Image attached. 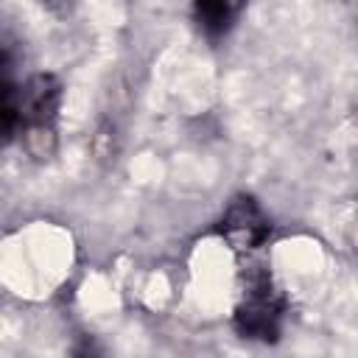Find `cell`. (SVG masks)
<instances>
[{
    "instance_id": "1",
    "label": "cell",
    "mask_w": 358,
    "mask_h": 358,
    "mask_svg": "<svg viewBox=\"0 0 358 358\" xmlns=\"http://www.w3.org/2000/svg\"><path fill=\"white\" fill-rule=\"evenodd\" d=\"M64 87L53 73H34L25 81L14 78L11 45L3 48V140H20L34 159H50L59 140V112Z\"/></svg>"
},
{
    "instance_id": "2",
    "label": "cell",
    "mask_w": 358,
    "mask_h": 358,
    "mask_svg": "<svg viewBox=\"0 0 358 358\" xmlns=\"http://www.w3.org/2000/svg\"><path fill=\"white\" fill-rule=\"evenodd\" d=\"M288 299L263 263H249L241 271V296L232 313V327L241 338L274 344L282 333Z\"/></svg>"
},
{
    "instance_id": "3",
    "label": "cell",
    "mask_w": 358,
    "mask_h": 358,
    "mask_svg": "<svg viewBox=\"0 0 358 358\" xmlns=\"http://www.w3.org/2000/svg\"><path fill=\"white\" fill-rule=\"evenodd\" d=\"M218 235L235 252H255L268 241L271 218L263 213V207L252 196L241 193L227 204V210L218 221Z\"/></svg>"
},
{
    "instance_id": "4",
    "label": "cell",
    "mask_w": 358,
    "mask_h": 358,
    "mask_svg": "<svg viewBox=\"0 0 358 358\" xmlns=\"http://www.w3.org/2000/svg\"><path fill=\"white\" fill-rule=\"evenodd\" d=\"M249 0H193V22L207 42H221L238 25Z\"/></svg>"
},
{
    "instance_id": "5",
    "label": "cell",
    "mask_w": 358,
    "mask_h": 358,
    "mask_svg": "<svg viewBox=\"0 0 358 358\" xmlns=\"http://www.w3.org/2000/svg\"><path fill=\"white\" fill-rule=\"evenodd\" d=\"M42 3H45L48 8H53V11H67L76 0H42Z\"/></svg>"
}]
</instances>
